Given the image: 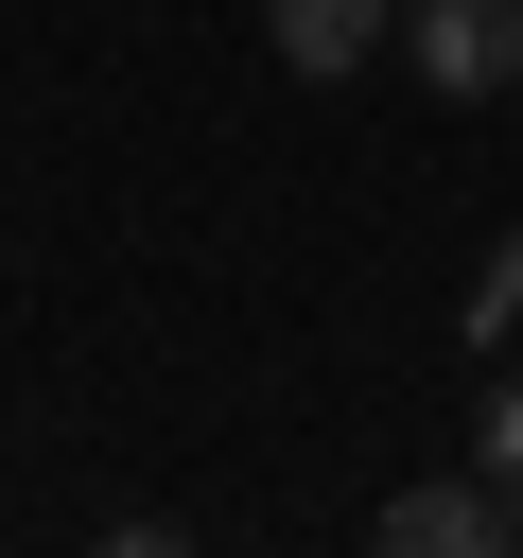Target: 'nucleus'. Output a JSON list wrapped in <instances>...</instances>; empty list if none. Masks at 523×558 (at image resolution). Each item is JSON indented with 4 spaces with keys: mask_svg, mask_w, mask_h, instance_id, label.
<instances>
[{
    "mask_svg": "<svg viewBox=\"0 0 523 558\" xmlns=\"http://www.w3.org/2000/svg\"><path fill=\"white\" fill-rule=\"evenodd\" d=\"M506 314H523V227H506V244H488V279H471V331H506Z\"/></svg>",
    "mask_w": 523,
    "mask_h": 558,
    "instance_id": "5",
    "label": "nucleus"
},
{
    "mask_svg": "<svg viewBox=\"0 0 523 558\" xmlns=\"http://www.w3.org/2000/svg\"><path fill=\"white\" fill-rule=\"evenodd\" d=\"M401 52L436 105H506L523 87V0H401Z\"/></svg>",
    "mask_w": 523,
    "mask_h": 558,
    "instance_id": "1",
    "label": "nucleus"
},
{
    "mask_svg": "<svg viewBox=\"0 0 523 558\" xmlns=\"http://www.w3.org/2000/svg\"><path fill=\"white\" fill-rule=\"evenodd\" d=\"M262 35H279V70L331 87V70H366V52L401 35V0H262Z\"/></svg>",
    "mask_w": 523,
    "mask_h": 558,
    "instance_id": "3",
    "label": "nucleus"
},
{
    "mask_svg": "<svg viewBox=\"0 0 523 558\" xmlns=\"http://www.w3.org/2000/svg\"><path fill=\"white\" fill-rule=\"evenodd\" d=\"M471 471H488V488H506V506H523V366H506V384H488V418H471Z\"/></svg>",
    "mask_w": 523,
    "mask_h": 558,
    "instance_id": "4",
    "label": "nucleus"
},
{
    "mask_svg": "<svg viewBox=\"0 0 523 558\" xmlns=\"http://www.w3.org/2000/svg\"><path fill=\"white\" fill-rule=\"evenodd\" d=\"M523 541V506L488 488V471H418V488H384V558H506Z\"/></svg>",
    "mask_w": 523,
    "mask_h": 558,
    "instance_id": "2",
    "label": "nucleus"
}]
</instances>
